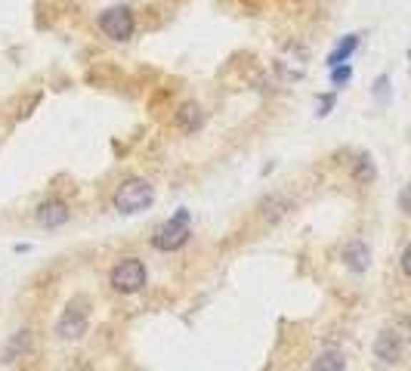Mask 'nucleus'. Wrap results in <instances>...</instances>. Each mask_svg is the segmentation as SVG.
Wrapping results in <instances>:
<instances>
[{"mask_svg":"<svg viewBox=\"0 0 411 371\" xmlns=\"http://www.w3.org/2000/svg\"><path fill=\"white\" fill-rule=\"evenodd\" d=\"M111 204H115V210H121V213H143L146 208L155 204V186L143 180V176H130V180H124L115 189Z\"/></svg>","mask_w":411,"mask_h":371,"instance_id":"obj_1","label":"nucleus"},{"mask_svg":"<svg viewBox=\"0 0 411 371\" xmlns=\"http://www.w3.org/2000/svg\"><path fill=\"white\" fill-rule=\"evenodd\" d=\"M189 220H192V213L186 210V208H180L171 220H164L161 226L152 232V248H155V250H164V254H171V250H180L183 245H189V238H192Z\"/></svg>","mask_w":411,"mask_h":371,"instance_id":"obj_2","label":"nucleus"},{"mask_svg":"<svg viewBox=\"0 0 411 371\" xmlns=\"http://www.w3.org/2000/svg\"><path fill=\"white\" fill-rule=\"evenodd\" d=\"M99 31L108 37V41H130L136 31V16L130 6H111L99 16Z\"/></svg>","mask_w":411,"mask_h":371,"instance_id":"obj_3","label":"nucleus"},{"mask_svg":"<svg viewBox=\"0 0 411 371\" xmlns=\"http://www.w3.org/2000/svg\"><path fill=\"white\" fill-rule=\"evenodd\" d=\"M108 282H111V288H115L118 294H136V291H143V288H146V266H143V260H136V257L121 260V263L111 269Z\"/></svg>","mask_w":411,"mask_h":371,"instance_id":"obj_4","label":"nucleus"},{"mask_svg":"<svg viewBox=\"0 0 411 371\" xmlns=\"http://www.w3.org/2000/svg\"><path fill=\"white\" fill-rule=\"evenodd\" d=\"M56 334H59L62 340H81L83 334H87V310H83L81 297L65 306L62 319L56 322Z\"/></svg>","mask_w":411,"mask_h":371,"instance_id":"obj_5","label":"nucleus"},{"mask_svg":"<svg viewBox=\"0 0 411 371\" xmlns=\"http://www.w3.org/2000/svg\"><path fill=\"white\" fill-rule=\"evenodd\" d=\"M68 217H71V210L62 198H46V201L37 204V210H34V220L41 223L44 229H59L68 223Z\"/></svg>","mask_w":411,"mask_h":371,"instance_id":"obj_6","label":"nucleus"},{"mask_svg":"<svg viewBox=\"0 0 411 371\" xmlns=\"http://www.w3.org/2000/svg\"><path fill=\"white\" fill-rule=\"evenodd\" d=\"M402 337H399L396 331H380L377 334V340H375V356L380 359V362H387V365H396L399 359H402Z\"/></svg>","mask_w":411,"mask_h":371,"instance_id":"obj_7","label":"nucleus"},{"mask_svg":"<svg viewBox=\"0 0 411 371\" xmlns=\"http://www.w3.org/2000/svg\"><path fill=\"white\" fill-rule=\"evenodd\" d=\"M340 257H343V266L352 269V273H365V269L371 266V250L365 241H359V238H352L343 245L340 250Z\"/></svg>","mask_w":411,"mask_h":371,"instance_id":"obj_8","label":"nucleus"},{"mask_svg":"<svg viewBox=\"0 0 411 371\" xmlns=\"http://www.w3.org/2000/svg\"><path fill=\"white\" fill-rule=\"evenodd\" d=\"M173 124L183 130V133H195V130L204 127V111L198 102H183L180 108L173 111Z\"/></svg>","mask_w":411,"mask_h":371,"instance_id":"obj_9","label":"nucleus"},{"mask_svg":"<svg viewBox=\"0 0 411 371\" xmlns=\"http://www.w3.org/2000/svg\"><path fill=\"white\" fill-rule=\"evenodd\" d=\"M359 44H362V37L359 34H347L343 41L334 46L331 56H328V68H334V65H343V62H350V56L359 50Z\"/></svg>","mask_w":411,"mask_h":371,"instance_id":"obj_10","label":"nucleus"},{"mask_svg":"<svg viewBox=\"0 0 411 371\" xmlns=\"http://www.w3.org/2000/svg\"><path fill=\"white\" fill-rule=\"evenodd\" d=\"M375 176H377L375 161H371V155L362 152L356 161H352V180H356L359 186H368V183H375Z\"/></svg>","mask_w":411,"mask_h":371,"instance_id":"obj_11","label":"nucleus"},{"mask_svg":"<svg viewBox=\"0 0 411 371\" xmlns=\"http://www.w3.org/2000/svg\"><path fill=\"white\" fill-rule=\"evenodd\" d=\"M28 347H31V334H28V331H16L13 337H9L6 350H4V362H13V359H19V356H22V352H28Z\"/></svg>","mask_w":411,"mask_h":371,"instance_id":"obj_12","label":"nucleus"},{"mask_svg":"<svg viewBox=\"0 0 411 371\" xmlns=\"http://www.w3.org/2000/svg\"><path fill=\"white\" fill-rule=\"evenodd\" d=\"M343 368H347V362H343V356L338 350L322 352V356L313 362V371H343Z\"/></svg>","mask_w":411,"mask_h":371,"instance_id":"obj_13","label":"nucleus"},{"mask_svg":"<svg viewBox=\"0 0 411 371\" xmlns=\"http://www.w3.org/2000/svg\"><path fill=\"white\" fill-rule=\"evenodd\" d=\"M350 78H352V65H350V62L334 65V68H331V83H334V87H343V83H350Z\"/></svg>","mask_w":411,"mask_h":371,"instance_id":"obj_14","label":"nucleus"},{"mask_svg":"<svg viewBox=\"0 0 411 371\" xmlns=\"http://www.w3.org/2000/svg\"><path fill=\"white\" fill-rule=\"evenodd\" d=\"M334 102H338V96H334V93H322V96H319V102H315V108H319V111H315V115H319V118L331 115Z\"/></svg>","mask_w":411,"mask_h":371,"instance_id":"obj_15","label":"nucleus"},{"mask_svg":"<svg viewBox=\"0 0 411 371\" xmlns=\"http://www.w3.org/2000/svg\"><path fill=\"white\" fill-rule=\"evenodd\" d=\"M387 90H390V78H387V74H380V78L375 81V96L380 102H387Z\"/></svg>","mask_w":411,"mask_h":371,"instance_id":"obj_16","label":"nucleus"},{"mask_svg":"<svg viewBox=\"0 0 411 371\" xmlns=\"http://www.w3.org/2000/svg\"><path fill=\"white\" fill-rule=\"evenodd\" d=\"M399 208H402L405 217H411V183L405 186L402 192H399Z\"/></svg>","mask_w":411,"mask_h":371,"instance_id":"obj_17","label":"nucleus"},{"mask_svg":"<svg viewBox=\"0 0 411 371\" xmlns=\"http://www.w3.org/2000/svg\"><path fill=\"white\" fill-rule=\"evenodd\" d=\"M402 273L411 278V245L405 248V254H402Z\"/></svg>","mask_w":411,"mask_h":371,"instance_id":"obj_18","label":"nucleus"},{"mask_svg":"<svg viewBox=\"0 0 411 371\" xmlns=\"http://www.w3.org/2000/svg\"><path fill=\"white\" fill-rule=\"evenodd\" d=\"M408 59H411V46H408Z\"/></svg>","mask_w":411,"mask_h":371,"instance_id":"obj_19","label":"nucleus"}]
</instances>
